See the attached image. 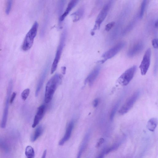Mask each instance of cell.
<instances>
[{
  "label": "cell",
  "mask_w": 158,
  "mask_h": 158,
  "mask_svg": "<svg viewBox=\"0 0 158 158\" xmlns=\"http://www.w3.org/2000/svg\"><path fill=\"white\" fill-rule=\"evenodd\" d=\"M62 76L59 74L54 75L48 82L45 88L44 101L47 103L52 100L58 86L61 82Z\"/></svg>",
  "instance_id": "1"
},
{
  "label": "cell",
  "mask_w": 158,
  "mask_h": 158,
  "mask_svg": "<svg viewBox=\"0 0 158 158\" xmlns=\"http://www.w3.org/2000/svg\"><path fill=\"white\" fill-rule=\"evenodd\" d=\"M38 27V24L37 22L35 21L26 34L23 41L22 48L23 51H27L31 47L37 33Z\"/></svg>",
  "instance_id": "2"
},
{
  "label": "cell",
  "mask_w": 158,
  "mask_h": 158,
  "mask_svg": "<svg viewBox=\"0 0 158 158\" xmlns=\"http://www.w3.org/2000/svg\"><path fill=\"white\" fill-rule=\"evenodd\" d=\"M67 31L64 29L61 35L59 44L57 47L54 61L51 70V74L53 73L56 70L64 47L67 36Z\"/></svg>",
  "instance_id": "3"
},
{
  "label": "cell",
  "mask_w": 158,
  "mask_h": 158,
  "mask_svg": "<svg viewBox=\"0 0 158 158\" xmlns=\"http://www.w3.org/2000/svg\"><path fill=\"white\" fill-rule=\"evenodd\" d=\"M113 1H109L104 5L96 19L94 28L91 32V35H93L94 34V31L99 28L101 24L104 20L108 14L112 5Z\"/></svg>",
  "instance_id": "4"
},
{
  "label": "cell",
  "mask_w": 158,
  "mask_h": 158,
  "mask_svg": "<svg viewBox=\"0 0 158 158\" xmlns=\"http://www.w3.org/2000/svg\"><path fill=\"white\" fill-rule=\"evenodd\" d=\"M13 87V81L12 80H10L8 83L5 104L4 109L3 115L1 122V127L4 128L6 126L8 117L9 103H10V99L11 94Z\"/></svg>",
  "instance_id": "5"
},
{
  "label": "cell",
  "mask_w": 158,
  "mask_h": 158,
  "mask_svg": "<svg viewBox=\"0 0 158 158\" xmlns=\"http://www.w3.org/2000/svg\"><path fill=\"white\" fill-rule=\"evenodd\" d=\"M124 42H120L114 47L108 50L103 54L102 57L103 58L102 60L97 62L98 64L104 63L107 60L110 59L117 54L125 46Z\"/></svg>",
  "instance_id": "6"
},
{
  "label": "cell",
  "mask_w": 158,
  "mask_h": 158,
  "mask_svg": "<svg viewBox=\"0 0 158 158\" xmlns=\"http://www.w3.org/2000/svg\"><path fill=\"white\" fill-rule=\"evenodd\" d=\"M139 90L134 92L126 101L120 109L118 113L121 115L127 113L133 107L140 94Z\"/></svg>",
  "instance_id": "7"
},
{
  "label": "cell",
  "mask_w": 158,
  "mask_h": 158,
  "mask_svg": "<svg viewBox=\"0 0 158 158\" xmlns=\"http://www.w3.org/2000/svg\"><path fill=\"white\" fill-rule=\"evenodd\" d=\"M137 68V66L134 65L126 70L118 78V83L123 86L127 85L133 79Z\"/></svg>",
  "instance_id": "8"
},
{
  "label": "cell",
  "mask_w": 158,
  "mask_h": 158,
  "mask_svg": "<svg viewBox=\"0 0 158 158\" xmlns=\"http://www.w3.org/2000/svg\"><path fill=\"white\" fill-rule=\"evenodd\" d=\"M151 51L150 48H148L145 51L142 60L139 66L141 74L145 75L147 73L151 62Z\"/></svg>",
  "instance_id": "9"
},
{
  "label": "cell",
  "mask_w": 158,
  "mask_h": 158,
  "mask_svg": "<svg viewBox=\"0 0 158 158\" xmlns=\"http://www.w3.org/2000/svg\"><path fill=\"white\" fill-rule=\"evenodd\" d=\"M100 69L101 67L100 65L96 66L85 80V84L88 83L89 86H91L98 76Z\"/></svg>",
  "instance_id": "10"
},
{
  "label": "cell",
  "mask_w": 158,
  "mask_h": 158,
  "mask_svg": "<svg viewBox=\"0 0 158 158\" xmlns=\"http://www.w3.org/2000/svg\"><path fill=\"white\" fill-rule=\"evenodd\" d=\"M50 64L49 62H48L42 73L35 90V96L36 97L39 94L40 89L43 86L49 68Z\"/></svg>",
  "instance_id": "11"
},
{
  "label": "cell",
  "mask_w": 158,
  "mask_h": 158,
  "mask_svg": "<svg viewBox=\"0 0 158 158\" xmlns=\"http://www.w3.org/2000/svg\"><path fill=\"white\" fill-rule=\"evenodd\" d=\"M144 45L142 42H139L135 44L128 50L127 56L130 57L135 56L143 49Z\"/></svg>",
  "instance_id": "12"
},
{
  "label": "cell",
  "mask_w": 158,
  "mask_h": 158,
  "mask_svg": "<svg viewBox=\"0 0 158 158\" xmlns=\"http://www.w3.org/2000/svg\"><path fill=\"white\" fill-rule=\"evenodd\" d=\"M45 108L44 105H42L38 108L32 126V128H35L42 119L45 113Z\"/></svg>",
  "instance_id": "13"
},
{
  "label": "cell",
  "mask_w": 158,
  "mask_h": 158,
  "mask_svg": "<svg viewBox=\"0 0 158 158\" xmlns=\"http://www.w3.org/2000/svg\"><path fill=\"white\" fill-rule=\"evenodd\" d=\"M74 122L73 121H71L69 123L64 137L59 141V144L60 145H63L69 139L74 126Z\"/></svg>",
  "instance_id": "14"
},
{
  "label": "cell",
  "mask_w": 158,
  "mask_h": 158,
  "mask_svg": "<svg viewBox=\"0 0 158 158\" xmlns=\"http://www.w3.org/2000/svg\"><path fill=\"white\" fill-rule=\"evenodd\" d=\"M78 2V0H72L69 2L65 10L59 17L60 22H62L64 20L71 10L77 5Z\"/></svg>",
  "instance_id": "15"
},
{
  "label": "cell",
  "mask_w": 158,
  "mask_h": 158,
  "mask_svg": "<svg viewBox=\"0 0 158 158\" xmlns=\"http://www.w3.org/2000/svg\"><path fill=\"white\" fill-rule=\"evenodd\" d=\"M89 137V133H87L85 136L81 145L76 158H81L84 150L85 149Z\"/></svg>",
  "instance_id": "16"
},
{
  "label": "cell",
  "mask_w": 158,
  "mask_h": 158,
  "mask_svg": "<svg viewBox=\"0 0 158 158\" xmlns=\"http://www.w3.org/2000/svg\"><path fill=\"white\" fill-rule=\"evenodd\" d=\"M84 13V9L81 7L75 12L72 13L71 15L73 18V22H77L83 16Z\"/></svg>",
  "instance_id": "17"
},
{
  "label": "cell",
  "mask_w": 158,
  "mask_h": 158,
  "mask_svg": "<svg viewBox=\"0 0 158 158\" xmlns=\"http://www.w3.org/2000/svg\"><path fill=\"white\" fill-rule=\"evenodd\" d=\"M158 123L157 118H150L148 121L147 127L150 131L153 132L156 129Z\"/></svg>",
  "instance_id": "18"
},
{
  "label": "cell",
  "mask_w": 158,
  "mask_h": 158,
  "mask_svg": "<svg viewBox=\"0 0 158 158\" xmlns=\"http://www.w3.org/2000/svg\"><path fill=\"white\" fill-rule=\"evenodd\" d=\"M43 131V128L42 126H39L35 130L31 138V141L34 142L36 140L42 135Z\"/></svg>",
  "instance_id": "19"
},
{
  "label": "cell",
  "mask_w": 158,
  "mask_h": 158,
  "mask_svg": "<svg viewBox=\"0 0 158 158\" xmlns=\"http://www.w3.org/2000/svg\"><path fill=\"white\" fill-rule=\"evenodd\" d=\"M25 155L26 158H34L35 153L33 148L31 146H27L26 148Z\"/></svg>",
  "instance_id": "20"
},
{
  "label": "cell",
  "mask_w": 158,
  "mask_h": 158,
  "mask_svg": "<svg viewBox=\"0 0 158 158\" xmlns=\"http://www.w3.org/2000/svg\"><path fill=\"white\" fill-rule=\"evenodd\" d=\"M137 21V19L136 18H135L132 20L129 24L124 29L122 32V34L123 35H125L128 32L130 31L134 27Z\"/></svg>",
  "instance_id": "21"
},
{
  "label": "cell",
  "mask_w": 158,
  "mask_h": 158,
  "mask_svg": "<svg viewBox=\"0 0 158 158\" xmlns=\"http://www.w3.org/2000/svg\"><path fill=\"white\" fill-rule=\"evenodd\" d=\"M66 2L65 0H60L58 2L57 5V11L59 17L62 15V13Z\"/></svg>",
  "instance_id": "22"
},
{
  "label": "cell",
  "mask_w": 158,
  "mask_h": 158,
  "mask_svg": "<svg viewBox=\"0 0 158 158\" xmlns=\"http://www.w3.org/2000/svg\"><path fill=\"white\" fill-rule=\"evenodd\" d=\"M120 103V101H118L114 104L111 110L110 116V119L111 121L113 119L114 115L119 106Z\"/></svg>",
  "instance_id": "23"
},
{
  "label": "cell",
  "mask_w": 158,
  "mask_h": 158,
  "mask_svg": "<svg viewBox=\"0 0 158 158\" xmlns=\"http://www.w3.org/2000/svg\"><path fill=\"white\" fill-rule=\"evenodd\" d=\"M147 3V1H143L141 5L140 9L139 14V18L141 19L143 18Z\"/></svg>",
  "instance_id": "24"
},
{
  "label": "cell",
  "mask_w": 158,
  "mask_h": 158,
  "mask_svg": "<svg viewBox=\"0 0 158 158\" xmlns=\"http://www.w3.org/2000/svg\"><path fill=\"white\" fill-rule=\"evenodd\" d=\"M13 1L12 0H8L6 3V6L5 10V13L6 15L9 14L12 4Z\"/></svg>",
  "instance_id": "25"
},
{
  "label": "cell",
  "mask_w": 158,
  "mask_h": 158,
  "mask_svg": "<svg viewBox=\"0 0 158 158\" xmlns=\"http://www.w3.org/2000/svg\"><path fill=\"white\" fill-rule=\"evenodd\" d=\"M30 90L27 88L24 89L21 94V96L22 99L24 101L27 98L30 94Z\"/></svg>",
  "instance_id": "26"
},
{
  "label": "cell",
  "mask_w": 158,
  "mask_h": 158,
  "mask_svg": "<svg viewBox=\"0 0 158 158\" xmlns=\"http://www.w3.org/2000/svg\"><path fill=\"white\" fill-rule=\"evenodd\" d=\"M115 23L112 22L107 24L105 26V30L107 31L110 30L115 25Z\"/></svg>",
  "instance_id": "27"
},
{
  "label": "cell",
  "mask_w": 158,
  "mask_h": 158,
  "mask_svg": "<svg viewBox=\"0 0 158 158\" xmlns=\"http://www.w3.org/2000/svg\"><path fill=\"white\" fill-rule=\"evenodd\" d=\"M152 45L155 48H157L158 47V39L156 38L153 39L152 41Z\"/></svg>",
  "instance_id": "28"
},
{
  "label": "cell",
  "mask_w": 158,
  "mask_h": 158,
  "mask_svg": "<svg viewBox=\"0 0 158 158\" xmlns=\"http://www.w3.org/2000/svg\"><path fill=\"white\" fill-rule=\"evenodd\" d=\"M16 95V92H14L13 93L10 99V104H12L13 102Z\"/></svg>",
  "instance_id": "29"
},
{
  "label": "cell",
  "mask_w": 158,
  "mask_h": 158,
  "mask_svg": "<svg viewBox=\"0 0 158 158\" xmlns=\"http://www.w3.org/2000/svg\"><path fill=\"white\" fill-rule=\"evenodd\" d=\"M98 102L99 100L98 98H96L94 100L93 102V105L94 107H96L97 106Z\"/></svg>",
  "instance_id": "30"
},
{
  "label": "cell",
  "mask_w": 158,
  "mask_h": 158,
  "mask_svg": "<svg viewBox=\"0 0 158 158\" xmlns=\"http://www.w3.org/2000/svg\"><path fill=\"white\" fill-rule=\"evenodd\" d=\"M104 140L103 138H101L99 140L97 144L98 147H99L104 142Z\"/></svg>",
  "instance_id": "31"
},
{
  "label": "cell",
  "mask_w": 158,
  "mask_h": 158,
  "mask_svg": "<svg viewBox=\"0 0 158 158\" xmlns=\"http://www.w3.org/2000/svg\"><path fill=\"white\" fill-rule=\"evenodd\" d=\"M105 153V151H104L98 156L97 158H103Z\"/></svg>",
  "instance_id": "32"
},
{
  "label": "cell",
  "mask_w": 158,
  "mask_h": 158,
  "mask_svg": "<svg viewBox=\"0 0 158 158\" xmlns=\"http://www.w3.org/2000/svg\"><path fill=\"white\" fill-rule=\"evenodd\" d=\"M47 154V150H45L44 151L41 158H46Z\"/></svg>",
  "instance_id": "33"
},
{
  "label": "cell",
  "mask_w": 158,
  "mask_h": 158,
  "mask_svg": "<svg viewBox=\"0 0 158 158\" xmlns=\"http://www.w3.org/2000/svg\"><path fill=\"white\" fill-rule=\"evenodd\" d=\"M66 67L64 66L61 68L62 72L63 74L64 75L65 73L66 72Z\"/></svg>",
  "instance_id": "34"
},
{
  "label": "cell",
  "mask_w": 158,
  "mask_h": 158,
  "mask_svg": "<svg viewBox=\"0 0 158 158\" xmlns=\"http://www.w3.org/2000/svg\"><path fill=\"white\" fill-rule=\"evenodd\" d=\"M155 26L157 28L158 27V20H157L156 21H155V23L154 24Z\"/></svg>",
  "instance_id": "35"
}]
</instances>
